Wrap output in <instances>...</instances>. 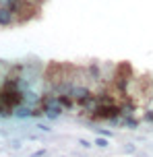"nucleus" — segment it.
Segmentation results:
<instances>
[{
    "instance_id": "nucleus-4",
    "label": "nucleus",
    "mask_w": 153,
    "mask_h": 157,
    "mask_svg": "<svg viewBox=\"0 0 153 157\" xmlns=\"http://www.w3.org/2000/svg\"><path fill=\"white\" fill-rule=\"evenodd\" d=\"M35 128H40L41 132H50V126H48V124H37Z\"/></svg>"
},
{
    "instance_id": "nucleus-2",
    "label": "nucleus",
    "mask_w": 153,
    "mask_h": 157,
    "mask_svg": "<svg viewBox=\"0 0 153 157\" xmlns=\"http://www.w3.org/2000/svg\"><path fill=\"white\" fill-rule=\"evenodd\" d=\"M93 143H95L97 147H101V149H105V147H110V143H108V139H105V136H99V134H97V139H95Z\"/></svg>"
},
{
    "instance_id": "nucleus-1",
    "label": "nucleus",
    "mask_w": 153,
    "mask_h": 157,
    "mask_svg": "<svg viewBox=\"0 0 153 157\" xmlns=\"http://www.w3.org/2000/svg\"><path fill=\"white\" fill-rule=\"evenodd\" d=\"M0 116H4V118L15 116V108H10V105H8V101L4 99L2 91H0Z\"/></svg>"
},
{
    "instance_id": "nucleus-5",
    "label": "nucleus",
    "mask_w": 153,
    "mask_h": 157,
    "mask_svg": "<svg viewBox=\"0 0 153 157\" xmlns=\"http://www.w3.org/2000/svg\"><path fill=\"white\" fill-rule=\"evenodd\" d=\"M79 145H81V147H85V149H89V147H91V143H89V141H85V139H81V141H79Z\"/></svg>"
},
{
    "instance_id": "nucleus-6",
    "label": "nucleus",
    "mask_w": 153,
    "mask_h": 157,
    "mask_svg": "<svg viewBox=\"0 0 153 157\" xmlns=\"http://www.w3.org/2000/svg\"><path fill=\"white\" fill-rule=\"evenodd\" d=\"M41 155H46V151H37V153H31V157H41Z\"/></svg>"
},
{
    "instance_id": "nucleus-3",
    "label": "nucleus",
    "mask_w": 153,
    "mask_h": 157,
    "mask_svg": "<svg viewBox=\"0 0 153 157\" xmlns=\"http://www.w3.org/2000/svg\"><path fill=\"white\" fill-rule=\"evenodd\" d=\"M97 134H99V136H105V139H110V136H112V130H108V128H97Z\"/></svg>"
}]
</instances>
